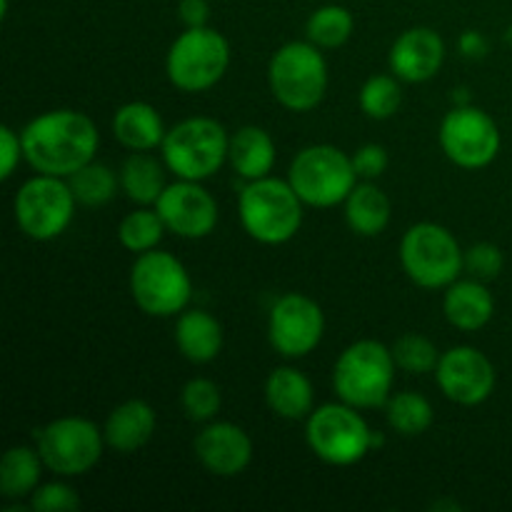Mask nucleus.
Wrapping results in <instances>:
<instances>
[{
    "label": "nucleus",
    "instance_id": "1",
    "mask_svg": "<svg viewBox=\"0 0 512 512\" xmlns=\"http://www.w3.org/2000/svg\"><path fill=\"white\" fill-rule=\"evenodd\" d=\"M25 163L43 175L70 178L75 170L95 160L100 133L93 118L73 108H55L35 115L23 130Z\"/></svg>",
    "mask_w": 512,
    "mask_h": 512
},
{
    "label": "nucleus",
    "instance_id": "2",
    "mask_svg": "<svg viewBox=\"0 0 512 512\" xmlns=\"http://www.w3.org/2000/svg\"><path fill=\"white\" fill-rule=\"evenodd\" d=\"M398 363L380 340H355L333 365V390L338 400L358 410L385 408L393 395Z\"/></svg>",
    "mask_w": 512,
    "mask_h": 512
},
{
    "label": "nucleus",
    "instance_id": "3",
    "mask_svg": "<svg viewBox=\"0 0 512 512\" xmlns=\"http://www.w3.org/2000/svg\"><path fill=\"white\" fill-rule=\"evenodd\" d=\"M303 205L288 180H248L238 195L240 225L255 243L285 245L300 233Z\"/></svg>",
    "mask_w": 512,
    "mask_h": 512
},
{
    "label": "nucleus",
    "instance_id": "4",
    "mask_svg": "<svg viewBox=\"0 0 512 512\" xmlns=\"http://www.w3.org/2000/svg\"><path fill=\"white\" fill-rule=\"evenodd\" d=\"M328 83V60L323 50L308 38L280 45L268 63L270 93L293 113H308L318 108L328 93Z\"/></svg>",
    "mask_w": 512,
    "mask_h": 512
},
{
    "label": "nucleus",
    "instance_id": "5",
    "mask_svg": "<svg viewBox=\"0 0 512 512\" xmlns=\"http://www.w3.org/2000/svg\"><path fill=\"white\" fill-rule=\"evenodd\" d=\"M228 145L230 133L220 120L195 115L180 120L165 133L160 155L175 178L203 183L228 163Z\"/></svg>",
    "mask_w": 512,
    "mask_h": 512
},
{
    "label": "nucleus",
    "instance_id": "6",
    "mask_svg": "<svg viewBox=\"0 0 512 512\" xmlns=\"http://www.w3.org/2000/svg\"><path fill=\"white\" fill-rule=\"evenodd\" d=\"M398 253L405 275L425 290H445L465 270V250L458 238L445 225L430 220L405 230Z\"/></svg>",
    "mask_w": 512,
    "mask_h": 512
},
{
    "label": "nucleus",
    "instance_id": "7",
    "mask_svg": "<svg viewBox=\"0 0 512 512\" xmlns=\"http://www.w3.org/2000/svg\"><path fill=\"white\" fill-rule=\"evenodd\" d=\"M305 440L315 458L333 468H350L373 453V428L358 408L343 400L320 405L308 415Z\"/></svg>",
    "mask_w": 512,
    "mask_h": 512
},
{
    "label": "nucleus",
    "instance_id": "8",
    "mask_svg": "<svg viewBox=\"0 0 512 512\" xmlns=\"http://www.w3.org/2000/svg\"><path fill=\"white\" fill-rule=\"evenodd\" d=\"M288 183L310 208H335L345 203L360 178L345 150L330 143H315L295 155L288 168Z\"/></svg>",
    "mask_w": 512,
    "mask_h": 512
},
{
    "label": "nucleus",
    "instance_id": "9",
    "mask_svg": "<svg viewBox=\"0 0 512 512\" xmlns=\"http://www.w3.org/2000/svg\"><path fill=\"white\" fill-rule=\"evenodd\" d=\"M128 283L135 305L150 318H175L193 298V278L185 263L160 248L135 258Z\"/></svg>",
    "mask_w": 512,
    "mask_h": 512
},
{
    "label": "nucleus",
    "instance_id": "10",
    "mask_svg": "<svg viewBox=\"0 0 512 512\" xmlns=\"http://www.w3.org/2000/svg\"><path fill=\"white\" fill-rule=\"evenodd\" d=\"M230 68V43L220 30L185 28L165 55L168 80L183 93H205L225 78Z\"/></svg>",
    "mask_w": 512,
    "mask_h": 512
},
{
    "label": "nucleus",
    "instance_id": "11",
    "mask_svg": "<svg viewBox=\"0 0 512 512\" xmlns=\"http://www.w3.org/2000/svg\"><path fill=\"white\" fill-rule=\"evenodd\" d=\"M75 208L78 200L68 178L58 175H33L20 185L13 198L15 223L20 233L35 243H50L60 238L73 223Z\"/></svg>",
    "mask_w": 512,
    "mask_h": 512
},
{
    "label": "nucleus",
    "instance_id": "12",
    "mask_svg": "<svg viewBox=\"0 0 512 512\" xmlns=\"http://www.w3.org/2000/svg\"><path fill=\"white\" fill-rule=\"evenodd\" d=\"M105 435L93 420L80 415H63L50 420L35 433V448L43 458L45 470L58 478H78L100 463L105 450Z\"/></svg>",
    "mask_w": 512,
    "mask_h": 512
},
{
    "label": "nucleus",
    "instance_id": "13",
    "mask_svg": "<svg viewBox=\"0 0 512 512\" xmlns=\"http://www.w3.org/2000/svg\"><path fill=\"white\" fill-rule=\"evenodd\" d=\"M440 148L445 158L463 170H483L498 158L500 128L483 108L470 105H453L445 113L438 130Z\"/></svg>",
    "mask_w": 512,
    "mask_h": 512
},
{
    "label": "nucleus",
    "instance_id": "14",
    "mask_svg": "<svg viewBox=\"0 0 512 512\" xmlns=\"http://www.w3.org/2000/svg\"><path fill=\"white\" fill-rule=\"evenodd\" d=\"M325 335V313L310 295L285 293L268 315V340L278 355L288 360L313 353Z\"/></svg>",
    "mask_w": 512,
    "mask_h": 512
},
{
    "label": "nucleus",
    "instance_id": "15",
    "mask_svg": "<svg viewBox=\"0 0 512 512\" xmlns=\"http://www.w3.org/2000/svg\"><path fill=\"white\" fill-rule=\"evenodd\" d=\"M495 365L483 350L473 345H455L440 355L435 383L440 393L455 405L475 408L485 403L495 390Z\"/></svg>",
    "mask_w": 512,
    "mask_h": 512
},
{
    "label": "nucleus",
    "instance_id": "16",
    "mask_svg": "<svg viewBox=\"0 0 512 512\" xmlns=\"http://www.w3.org/2000/svg\"><path fill=\"white\" fill-rule=\"evenodd\" d=\"M163 218L168 233L183 240H203L215 233L220 220V210L210 190L198 180H175L160 193L153 205Z\"/></svg>",
    "mask_w": 512,
    "mask_h": 512
},
{
    "label": "nucleus",
    "instance_id": "17",
    "mask_svg": "<svg viewBox=\"0 0 512 512\" xmlns=\"http://www.w3.org/2000/svg\"><path fill=\"white\" fill-rule=\"evenodd\" d=\"M195 458L215 478H238L253 463V440L230 420H210L195 435Z\"/></svg>",
    "mask_w": 512,
    "mask_h": 512
},
{
    "label": "nucleus",
    "instance_id": "18",
    "mask_svg": "<svg viewBox=\"0 0 512 512\" xmlns=\"http://www.w3.org/2000/svg\"><path fill=\"white\" fill-rule=\"evenodd\" d=\"M445 63V40L428 25L403 30L388 53L390 73L403 83H428Z\"/></svg>",
    "mask_w": 512,
    "mask_h": 512
},
{
    "label": "nucleus",
    "instance_id": "19",
    "mask_svg": "<svg viewBox=\"0 0 512 512\" xmlns=\"http://www.w3.org/2000/svg\"><path fill=\"white\" fill-rule=\"evenodd\" d=\"M495 298L478 278H458L445 288L443 315L455 330L478 333L493 320Z\"/></svg>",
    "mask_w": 512,
    "mask_h": 512
},
{
    "label": "nucleus",
    "instance_id": "20",
    "mask_svg": "<svg viewBox=\"0 0 512 512\" xmlns=\"http://www.w3.org/2000/svg\"><path fill=\"white\" fill-rule=\"evenodd\" d=\"M155 428H158V415H155L153 405L133 398L110 410L103 425V435L108 448H113L115 453L130 455L150 443Z\"/></svg>",
    "mask_w": 512,
    "mask_h": 512
},
{
    "label": "nucleus",
    "instance_id": "21",
    "mask_svg": "<svg viewBox=\"0 0 512 512\" xmlns=\"http://www.w3.org/2000/svg\"><path fill=\"white\" fill-rule=\"evenodd\" d=\"M223 343V325L208 310L185 308L175 320V345H178L180 355L190 363H213L223 350Z\"/></svg>",
    "mask_w": 512,
    "mask_h": 512
},
{
    "label": "nucleus",
    "instance_id": "22",
    "mask_svg": "<svg viewBox=\"0 0 512 512\" xmlns=\"http://www.w3.org/2000/svg\"><path fill=\"white\" fill-rule=\"evenodd\" d=\"M113 138L130 153H150L160 148L165 140V123L160 118L158 108L145 100H133L115 110L113 115Z\"/></svg>",
    "mask_w": 512,
    "mask_h": 512
},
{
    "label": "nucleus",
    "instance_id": "23",
    "mask_svg": "<svg viewBox=\"0 0 512 512\" xmlns=\"http://www.w3.org/2000/svg\"><path fill=\"white\" fill-rule=\"evenodd\" d=\"M278 160L273 135L260 125H243L235 133H230L228 145V163L238 178L260 180L268 178Z\"/></svg>",
    "mask_w": 512,
    "mask_h": 512
},
{
    "label": "nucleus",
    "instance_id": "24",
    "mask_svg": "<svg viewBox=\"0 0 512 512\" xmlns=\"http://www.w3.org/2000/svg\"><path fill=\"white\" fill-rule=\"evenodd\" d=\"M265 403L283 420H308L315 410V388L293 365H280L265 380Z\"/></svg>",
    "mask_w": 512,
    "mask_h": 512
},
{
    "label": "nucleus",
    "instance_id": "25",
    "mask_svg": "<svg viewBox=\"0 0 512 512\" xmlns=\"http://www.w3.org/2000/svg\"><path fill=\"white\" fill-rule=\"evenodd\" d=\"M343 208L345 223L360 238H375V235H380L390 225V218H393L390 198L373 180H360L353 188V193L345 198Z\"/></svg>",
    "mask_w": 512,
    "mask_h": 512
},
{
    "label": "nucleus",
    "instance_id": "26",
    "mask_svg": "<svg viewBox=\"0 0 512 512\" xmlns=\"http://www.w3.org/2000/svg\"><path fill=\"white\" fill-rule=\"evenodd\" d=\"M165 173L168 168L163 160L150 153H130L120 165V190L135 205H155L160 193L168 188Z\"/></svg>",
    "mask_w": 512,
    "mask_h": 512
},
{
    "label": "nucleus",
    "instance_id": "27",
    "mask_svg": "<svg viewBox=\"0 0 512 512\" xmlns=\"http://www.w3.org/2000/svg\"><path fill=\"white\" fill-rule=\"evenodd\" d=\"M43 468L45 465L38 448L13 445V448L5 450L3 460H0V493H3V498H30L40 485Z\"/></svg>",
    "mask_w": 512,
    "mask_h": 512
},
{
    "label": "nucleus",
    "instance_id": "28",
    "mask_svg": "<svg viewBox=\"0 0 512 512\" xmlns=\"http://www.w3.org/2000/svg\"><path fill=\"white\" fill-rule=\"evenodd\" d=\"M355 18L345 5H320L313 10L305 23V38L320 50H335L343 48L350 38H353Z\"/></svg>",
    "mask_w": 512,
    "mask_h": 512
},
{
    "label": "nucleus",
    "instance_id": "29",
    "mask_svg": "<svg viewBox=\"0 0 512 512\" xmlns=\"http://www.w3.org/2000/svg\"><path fill=\"white\" fill-rule=\"evenodd\" d=\"M385 418L395 433L405 435V438H418L433 425L435 410L425 395L405 390V393L390 395V400L385 403Z\"/></svg>",
    "mask_w": 512,
    "mask_h": 512
},
{
    "label": "nucleus",
    "instance_id": "30",
    "mask_svg": "<svg viewBox=\"0 0 512 512\" xmlns=\"http://www.w3.org/2000/svg\"><path fill=\"white\" fill-rule=\"evenodd\" d=\"M68 183L70 188H73L78 205H85V208H100V205H108L110 200L118 195L120 173H115L110 165L90 160L88 165H83V168L75 170V173L70 175Z\"/></svg>",
    "mask_w": 512,
    "mask_h": 512
},
{
    "label": "nucleus",
    "instance_id": "31",
    "mask_svg": "<svg viewBox=\"0 0 512 512\" xmlns=\"http://www.w3.org/2000/svg\"><path fill=\"white\" fill-rule=\"evenodd\" d=\"M165 233H168V228H165L163 218H160L153 205H138L118 225L120 245L135 255L158 248Z\"/></svg>",
    "mask_w": 512,
    "mask_h": 512
},
{
    "label": "nucleus",
    "instance_id": "32",
    "mask_svg": "<svg viewBox=\"0 0 512 512\" xmlns=\"http://www.w3.org/2000/svg\"><path fill=\"white\" fill-rule=\"evenodd\" d=\"M400 83L403 80L395 78L393 73L370 75L358 93L360 110L373 120L393 118L400 110V105H403V88H400Z\"/></svg>",
    "mask_w": 512,
    "mask_h": 512
},
{
    "label": "nucleus",
    "instance_id": "33",
    "mask_svg": "<svg viewBox=\"0 0 512 512\" xmlns=\"http://www.w3.org/2000/svg\"><path fill=\"white\" fill-rule=\"evenodd\" d=\"M390 350H393V358L398 363V368L410 375L435 373V368L440 363V355H443L435 348L433 340L420 333L400 335Z\"/></svg>",
    "mask_w": 512,
    "mask_h": 512
},
{
    "label": "nucleus",
    "instance_id": "34",
    "mask_svg": "<svg viewBox=\"0 0 512 512\" xmlns=\"http://www.w3.org/2000/svg\"><path fill=\"white\" fill-rule=\"evenodd\" d=\"M180 405H183L185 415L195 423H210L218 418L220 408H223V393L220 385L210 378H193L183 385L180 390Z\"/></svg>",
    "mask_w": 512,
    "mask_h": 512
},
{
    "label": "nucleus",
    "instance_id": "35",
    "mask_svg": "<svg viewBox=\"0 0 512 512\" xmlns=\"http://www.w3.org/2000/svg\"><path fill=\"white\" fill-rule=\"evenodd\" d=\"M28 508L33 512H70L80 508V498L73 485L53 480L35 488V493L28 498Z\"/></svg>",
    "mask_w": 512,
    "mask_h": 512
},
{
    "label": "nucleus",
    "instance_id": "36",
    "mask_svg": "<svg viewBox=\"0 0 512 512\" xmlns=\"http://www.w3.org/2000/svg\"><path fill=\"white\" fill-rule=\"evenodd\" d=\"M503 265L505 255L495 243H475L465 250V270L470 273V278L488 283L503 273Z\"/></svg>",
    "mask_w": 512,
    "mask_h": 512
},
{
    "label": "nucleus",
    "instance_id": "37",
    "mask_svg": "<svg viewBox=\"0 0 512 512\" xmlns=\"http://www.w3.org/2000/svg\"><path fill=\"white\" fill-rule=\"evenodd\" d=\"M353 168L358 173L360 180H378L383 178V173L388 170L390 158H388V150L378 143H365L355 150L353 155Z\"/></svg>",
    "mask_w": 512,
    "mask_h": 512
},
{
    "label": "nucleus",
    "instance_id": "38",
    "mask_svg": "<svg viewBox=\"0 0 512 512\" xmlns=\"http://www.w3.org/2000/svg\"><path fill=\"white\" fill-rule=\"evenodd\" d=\"M20 160H25L23 138H20L18 130H13L10 125H3L0 128V180L13 178Z\"/></svg>",
    "mask_w": 512,
    "mask_h": 512
},
{
    "label": "nucleus",
    "instance_id": "39",
    "mask_svg": "<svg viewBox=\"0 0 512 512\" xmlns=\"http://www.w3.org/2000/svg\"><path fill=\"white\" fill-rule=\"evenodd\" d=\"M178 20L185 28H203L210 20V3L208 0H180Z\"/></svg>",
    "mask_w": 512,
    "mask_h": 512
},
{
    "label": "nucleus",
    "instance_id": "40",
    "mask_svg": "<svg viewBox=\"0 0 512 512\" xmlns=\"http://www.w3.org/2000/svg\"><path fill=\"white\" fill-rule=\"evenodd\" d=\"M458 50L463 58L480 60L490 53V43L480 30H465V33L458 38Z\"/></svg>",
    "mask_w": 512,
    "mask_h": 512
},
{
    "label": "nucleus",
    "instance_id": "41",
    "mask_svg": "<svg viewBox=\"0 0 512 512\" xmlns=\"http://www.w3.org/2000/svg\"><path fill=\"white\" fill-rule=\"evenodd\" d=\"M453 105H470L468 88H455L453 90Z\"/></svg>",
    "mask_w": 512,
    "mask_h": 512
},
{
    "label": "nucleus",
    "instance_id": "42",
    "mask_svg": "<svg viewBox=\"0 0 512 512\" xmlns=\"http://www.w3.org/2000/svg\"><path fill=\"white\" fill-rule=\"evenodd\" d=\"M505 43H508L510 48H512V25H510L508 30H505Z\"/></svg>",
    "mask_w": 512,
    "mask_h": 512
}]
</instances>
